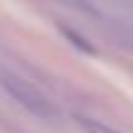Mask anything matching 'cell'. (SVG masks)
Listing matches in <instances>:
<instances>
[{
	"instance_id": "1",
	"label": "cell",
	"mask_w": 133,
	"mask_h": 133,
	"mask_svg": "<svg viewBox=\"0 0 133 133\" xmlns=\"http://www.w3.org/2000/svg\"><path fill=\"white\" fill-rule=\"evenodd\" d=\"M0 86L8 91V96L12 101H17L22 109H27L30 114H35L37 118H44V121L57 118V106H54L39 89H35L32 84H27L25 79L3 74L0 76Z\"/></svg>"
},
{
	"instance_id": "2",
	"label": "cell",
	"mask_w": 133,
	"mask_h": 133,
	"mask_svg": "<svg viewBox=\"0 0 133 133\" xmlns=\"http://www.w3.org/2000/svg\"><path fill=\"white\" fill-rule=\"evenodd\" d=\"M76 123H79L86 133H121V131L111 128V126L101 123V121H96V118H86V116H76Z\"/></svg>"
},
{
	"instance_id": "4",
	"label": "cell",
	"mask_w": 133,
	"mask_h": 133,
	"mask_svg": "<svg viewBox=\"0 0 133 133\" xmlns=\"http://www.w3.org/2000/svg\"><path fill=\"white\" fill-rule=\"evenodd\" d=\"M64 3H69V5H76V8H81V10H91L89 0H64Z\"/></svg>"
},
{
	"instance_id": "3",
	"label": "cell",
	"mask_w": 133,
	"mask_h": 133,
	"mask_svg": "<svg viewBox=\"0 0 133 133\" xmlns=\"http://www.w3.org/2000/svg\"><path fill=\"white\" fill-rule=\"evenodd\" d=\"M62 35H64L66 39H71V44H76V47H79L81 52H86V54H94V52H96V49L91 47V44H86V39H81L79 35H76V32H71V30L62 27Z\"/></svg>"
}]
</instances>
